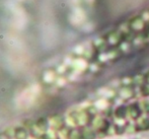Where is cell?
<instances>
[{"instance_id":"6da1fadb","label":"cell","mask_w":149,"mask_h":139,"mask_svg":"<svg viewBox=\"0 0 149 139\" xmlns=\"http://www.w3.org/2000/svg\"><path fill=\"white\" fill-rule=\"evenodd\" d=\"M81 133V137L82 139H95V133L93 132L91 129L85 128L83 129V131Z\"/></svg>"},{"instance_id":"277c9868","label":"cell","mask_w":149,"mask_h":139,"mask_svg":"<svg viewBox=\"0 0 149 139\" xmlns=\"http://www.w3.org/2000/svg\"><path fill=\"white\" fill-rule=\"evenodd\" d=\"M145 111L149 113V105H146V106H145Z\"/></svg>"},{"instance_id":"3957f363","label":"cell","mask_w":149,"mask_h":139,"mask_svg":"<svg viewBox=\"0 0 149 139\" xmlns=\"http://www.w3.org/2000/svg\"><path fill=\"white\" fill-rule=\"evenodd\" d=\"M127 113H128V110H127V108L124 107V106H121V107H119L117 110H116V116L120 119L125 118Z\"/></svg>"},{"instance_id":"7a4b0ae2","label":"cell","mask_w":149,"mask_h":139,"mask_svg":"<svg viewBox=\"0 0 149 139\" xmlns=\"http://www.w3.org/2000/svg\"><path fill=\"white\" fill-rule=\"evenodd\" d=\"M128 113L131 115V117L134 119H137L139 116H140V110H139V108H137V106L133 105V106H130V108H129L128 110Z\"/></svg>"}]
</instances>
